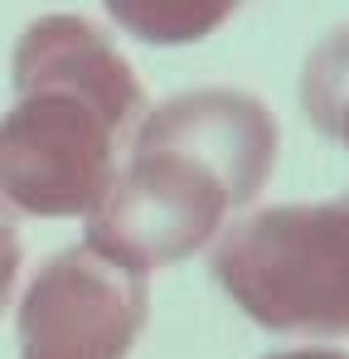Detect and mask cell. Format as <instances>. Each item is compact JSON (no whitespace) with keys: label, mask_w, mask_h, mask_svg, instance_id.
<instances>
[{"label":"cell","mask_w":349,"mask_h":359,"mask_svg":"<svg viewBox=\"0 0 349 359\" xmlns=\"http://www.w3.org/2000/svg\"><path fill=\"white\" fill-rule=\"evenodd\" d=\"M267 359H349V355H340V350H287V355H267Z\"/></svg>","instance_id":"10"},{"label":"cell","mask_w":349,"mask_h":359,"mask_svg":"<svg viewBox=\"0 0 349 359\" xmlns=\"http://www.w3.org/2000/svg\"><path fill=\"white\" fill-rule=\"evenodd\" d=\"M121 34L156 44V49H184L209 34H219L242 0H102Z\"/></svg>","instance_id":"7"},{"label":"cell","mask_w":349,"mask_h":359,"mask_svg":"<svg viewBox=\"0 0 349 359\" xmlns=\"http://www.w3.org/2000/svg\"><path fill=\"white\" fill-rule=\"evenodd\" d=\"M15 282H20V238H15V229L0 219V311L10 306Z\"/></svg>","instance_id":"9"},{"label":"cell","mask_w":349,"mask_h":359,"mask_svg":"<svg viewBox=\"0 0 349 359\" xmlns=\"http://www.w3.org/2000/svg\"><path fill=\"white\" fill-rule=\"evenodd\" d=\"M146 277L93 243L54 252L20 301V359H126L146 330Z\"/></svg>","instance_id":"4"},{"label":"cell","mask_w":349,"mask_h":359,"mask_svg":"<svg viewBox=\"0 0 349 359\" xmlns=\"http://www.w3.org/2000/svg\"><path fill=\"white\" fill-rule=\"evenodd\" d=\"M131 136L165 141V146L199 156L233 189L238 209L262 194V184L277 170V151H282L277 117L252 93H238V88H194L160 107H146V117L136 121Z\"/></svg>","instance_id":"5"},{"label":"cell","mask_w":349,"mask_h":359,"mask_svg":"<svg viewBox=\"0 0 349 359\" xmlns=\"http://www.w3.org/2000/svg\"><path fill=\"white\" fill-rule=\"evenodd\" d=\"M301 107L315 121L320 136H330L349 151V25L330 29L301 68Z\"/></svg>","instance_id":"8"},{"label":"cell","mask_w":349,"mask_h":359,"mask_svg":"<svg viewBox=\"0 0 349 359\" xmlns=\"http://www.w3.org/2000/svg\"><path fill=\"white\" fill-rule=\"evenodd\" d=\"M10 83L15 88H34V83L78 88L97 102H107L131 126L146 117V93H141L136 68L83 15H39L34 25H25V34L15 39V54H10Z\"/></svg>","instance_id":"6"},{"label":"cell","mask_w":349,"mask_h":359,"mask_svg":"<svg viewBox=\"0 0 349 359\" xmlns=\"http://www.w3.org/2000/svg\"><path fill=\"white\" fill-rule=\"evenodd\" d=\"M233 189L199 156L131 136V156L116 165L102 199L88 209V238L112 262L151 277L194 257L228 229Z\"/></svg>","instance_id":"3"},{"label":"cell","mask_w":349,"mask_h":359,"mask_svg":"<svg viewBox=\"0 0 349 359\" xmlns=\"http://www.w3.org/2000/svg\"><path fill=\"white\" fill-rule=\"evenodd\" d=\"M214 282L272 335H349V194L272 204L214 238Z\"/></svg>","instance_id":"1"},{"label":"cell","mask_w":349,"mask_h":359,"mask_svg":"<svg viewBox=\"0 0 349 359\" xmlns=\"http://www.w3.org/2000/svg\"><path fill=\"white\" fill-rule=\"evenodd\" d=\"M136 126L107 102L34 83L0 112V219H88Z\"/></svg>","instance_id":"2"}]
</instances>
